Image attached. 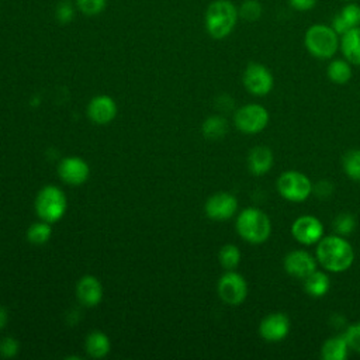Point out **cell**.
I'll return each instance as SVG.
<instances>
[{
    "instance_id": "1",
    "label": "cell",
    "mask_w": 360,
    "mask_h": 360,
    "mask_svg": "<svg viewBox=\"0 0 360 360\" xmlns=\"http://www.w3.org/2000/svg\"><path fill=\"white\" fill-rule=\"evenodd\" d=\"M316 259L322 267L332 273L346 271L354 260L352 245L342 235L323 236L316 246Z\"/></svg>"
},
{
    "instance_id": "2",
    "label": "cell",
    "mask_w": 360,
    "mask_h": 360,
    "mask_svg": "<svg viewBox=\"0 0 360 360\" xmlns=\"http://www.w3.org/2000/svg\"><path fill=\"white\" fill-rule=\"evenodd\" d=\"M238 8L229 0H215L205 11V30L214 39L226 38L235 28L238 21Z\"/></svg>"
},
{
    "instance_id": "3",
    "label": "cell",
    "mask_w": 360,
    "mask_h": 360,
    "mask_svg": "<svg viewBox=\"0 0 360 360\" xmlns=\"http://www.w3.org/2000/svg\"><path fill=\"white\" fill-rule=\"evenodd\" d=\"M239 236L253 245L263 243L271 233V222L266 212L259 208H245L236 218Z\"/></svg>"
},
{
    "instance_id": "4",
    "label": "cell",
    "mask_w": 360,
    "mask_h": 360,
    "mask_svg": "<svg viewBox=\"0 0 360 360\" xmlns=\"http://www.w3.org/2000/svg\"><path fill=\"white\" fill-rule=\"evenodd\" d=\"M304 44L312 56L318 59H329L338 52L340 39L332 27L325 24H314L305 31Z\"/></svg>"
},
{
    "instance_id": "5",
    "label": "cell",
    "mask_w": 360,
    "mask_h": 360,
    "mask_svg": "<svg viewBox=\"0 0 360 360\" xmlns=\"http://www.w3.org/2000/svg\"><path fill=\"white\" fill-rule=\"evenodd\" d=\"M66 205V195L56 186L42 187L35 198L37 215L49 224H53L63 217Z\"/></svg>"
},
{
    "instance_id": "6",
    "label": "cell",
    "mask_w": 360,
    "mask_h": 360,
    "mask_svg": "<svg viewBox=\"0 0 360 360\" xmlns=\"http://www.w3.org/2000/svg\"><path fill=\"white\" fill-rule=\"evenodd\" d=\"M277 191L288 201L301 202L312 193V183L304 173L288 170L277 179Z\"/></svg>"
},
{
    "instance_id": "7",
    "label": "cell",
    "mask_w": 360,
    "mask_h": 360,
    "mask_svg": "<svg viewBox=\"0 0 360 360\" xmlns=\"http://www.w3.org/2000/svg\"><path fill=\"white\" fill-rule=\"evenodd\" d=\"M233 122L240 132L257 134L269 124V111L260 104H246L236 110Z\"/></svg>"
},
{
    "instance_id": "8",
    "label": "cell",
    "mask_w": 360,
    "mask_h": 360,
    "mask_svg": "<svg viewBox=\"0 0 360 360\" xmlns=\"http://www.w3.org/2000/svg\"><path fill=\"white\" fill-rule=\"evenodd\" d=\"M218 295L228 305H239L248 297V284L243 276L228 270L218 280Z\"/></svg>"
},
{
    "instance_id": "9",
    "label": "cell",
    "mask_w": 360,
    "mask_h": 360,
    "mask_svg": "<svg viewBox=\"0 0 360 360\" xmlns=\"http://www.w3.org/2000/svg\"><path fill=\"white\" fill-rule=\"evenodd\" d=\"M242 82L245 89L255 96H266L274 86L271 72L259 62H252L245 68Z\"/></svg>"
},
{
    "instance_id": "10",
    "label": "cell",
    "mask_w": 360,
    "mask_h": 360,
    "mask_svg": "<svg viewBox=\"0 0 360 360\" xmlns=\"http://www.w3.org/2000/svg\"><path fill=\"white\" fill-rule=\"evenodd\" d=\"M291 233L297 242L314 245L323 238V225L314 215H302L292 222Z\"/></svg>"
},
{
    "instance_id": "11",
    "label": "cell",
    "mask_w": 360,
    "mask_h": 360,
    "mask_svg": "<svg viewBox=\"0 0 360 360\" xmlns=\"http://www.w3.org/2000/svg\"><path fill=\"white\" fill-rule=\"evenodd\" d=\"M238 210V200L235 195L219 191L212 194L204 205V211L208 218L214 221H225L235 215Z\"/></svg>"
},
{
    "instance_id": "12",
    "label": "cell",
    "mask_w": 360,
    "mask_h": 360,
    "mask_svg": "<svg viewBox=\"0 0 360 360\" xmlns=\"http://www.w3.org/2000/svg\"><path fill=\"white\" fill-rule=\"evenodd\" d=\"M290 318L283 312H273L264 316L259 325V333L266 342H280L290 333Z\"/></svg>"
},
{
    "instance_id": "13",
    "label": "cell",
    "mask_w": 360,
    "mask_h": 360,
    "mask_svg": "<svg viewBox=\"0 0 360 360\" xmlns=\"http://www.w3.org/2000/svg\"><path fill=\"white\" fill-rule=\"evenodd\" d=\"M89 173V165L79 156H68L62 159L58 166L59 177L70 186L83 184L87 180Z\"/></svg>"
},
{
    "instance_id": "14",
    "label": "cell",
    "mask_w": 360,
    "mask_h": 360,
    "mask_svg": "<svg viewBox=\"0 0 360 360\" xmlns=\"http://www.w3.org/2000/svg\"><path fill=\"white\" fill-rule=\"evenodd\" d=\"M284 269L290 276L304 280L316 270V260L307 250H292L284 257Z\"/></svg>"
},
{
    "instance_id": "15",
    "label": "cell",
    "mask_w": 360,
    "mask_h": 360,
    "mask_svg": "<svg viewBox=\"0 0 360 360\" xmlns=\"http://www.w3.org/2000/svg\"><path fill=\"white\" fill-rule=\"evenodd\" d=\"M87 115L94 124L105 125L115 118L117 104L110 96H96L89 103Z\"/></svg>"
},
{
    "instance_id": "16",
    "label": "cell",
    "mask_w": 360,
    "mask_h": 360,
    "mask_svg": "<svg viewBox=\"0 0 360 360\" xmlns=\"http://www.w3.org/2000/svg\"><path fill=\"white\" fill-rule=\"evenodd\" d=\"M76 297L84 307H96L103 298V287L94 276H83L76 285Z\"/></svg>"
},
{
    "instance_id": "17",
    "label": "cell",
    "mask_w": 360,
    "mask_h": 360,
    "mask_svg": "<svg viewBox=\"0 0 360 360\" xmlns=\"http://www.w3.org/2000/svg\"><path fill=\"white\" fill-rule=\"evenodd\" d=\"M360 25V6L356 3L346 4L333 18L332 28L338 32V35H343L352 28Z\"/></svg>"
},
{
    "instance_id": "18",
    "label": "cell",
    "mask_w": 360,
    "mask_h": 360,
    "mask_svg": "<svg viewBox=\"0 0 360 360\" xmlns=\"http://www.w3.org/2000/svg\"><path fill=\"white\" fill-rule=\"evenodd\" d=\"M273 152L267 146H255L248 155V166L250 173L256 176L266 174L273 166Z\"/></svg>"
},
{
    "instance_id": "19",
    "label": "cell",
    "mask_w": 360,
    "mask_h": 360,
    "mask_svg": "<svg viewBox=\"0 0 360 360\" xmlns=\"http://www.w3.org/2000/svg\"><path fill=\"white\" fill-rule=\"evenodd\" d=\"M340 49L346 60L360 66V25L349 30L340 38Z\"/></svg>"
},
{
    "instance_id": "20",
    "label": "cell",
    "mask_w": 360,
    "mask_h": 360,
    "mask_svg": "<svg viewBox=\"0 0 360 360\" xmlns=\"http://www.w3.org/2000/svg\"><path fill=\"white\" fill-rule=\"evenodd\" d=\"M349 349L345 335L332 336L323 342L321 347V357L323 360H345L349 354Z\"/></svg>"
},
{
    "instance_id": "21",
    "label": "cell",
    "mask_w": 360,
    "mask_h": 360,
    "mask_svg": "<svg viewBox=\"0 0 360 360\" xmlns=\"http://www.w3.org/2000/svg\"><path fill=\"white\" fill-rule=\"evenodd\" d=\"M330 287L329 276L325 271L314 270L304 278V290L309 297L321 298L323 297Z\"/></svg>"
},
{
    "instance_id": "22",
    "label": "cell",
    "mask_w": 360,
    "mask_h": 360,
    "mask_svg": "<svg viewBox=\"0 0 360 360\" xmlns=\"http://www.w3.org/2000/svg\"><path fill=\"white\" fill-rule=\"evenodd\" d=\"M84 347H86V352L90 357L103 359L108 354L111 343H110V339L105 333H103L100 330H93L87 335L86 342H84Z\"/></svg>"
},
{
    "instance_id": "23",
    "label": "cell",
    "mask_w": 360,
    "mask_h": 360,
    "mask_svg": "<svg viewBox=\"0 0 360 360\" xmlns=\"http://www.w3.org/2000/svg\"><path fill=\"white\" fill-rule=\"evenodd\" d=\"M352 63L346 59H333L328 68L326 75L335 84H345L352 79Z\"/></svg>"
},
{
    "instance_id": "24",
    "label": "cell",
    "mask_w": 360,
    "mask_h": 360,
    "mask_svg": "<svg viewBox=\"0 0 360 360\" xmlns=\"http://www.w3.org/2000/svg\"><path fill=\"white\" fill-rule=\"evenodd\" d=\"M228 132V122L221 115L208 117L202 122V134L208 139H219L224 138Z\"/></svg>"
},
{
    "instance_id": "25",
    "label": "cell",
    "mask_w": 360,
    "mask_h": 360,
    "mask_svg": "<svg viewBox=\"0 0 360 360\" xmlns=\"http://www.w3.org/2000/svg\"><path fill=\"white\" fill-rule=\"evenodd\" d=\"M343 172L353 181H360V149H350L342 159Z\"/></svg>"
},
{
    "instance_id": "26",
    "label": "cell",
    "mask_w": 360,
    "mask_h": 360,
    "mask_svg": "<svg viewBox=\"0 0 360 360\" xmlns=\"http://www.w3.org/2000/svg\"><path fill=\"white\" fill-rule=\"evenodd\" d=\"M51 235H52L51 224L42 219L39 222H34L27 231V239L34 245H42L48 242Z\"/></svg>"
},
{
    "instance_id": "27",
    "label": "cell",
    "mask_w": 360,
    "mask_h": 360,
    "mask_svg": "<svg viewBox=\"0 0 360 360\" xmlns=\"http://www.w3.org/2000/svg\"><path fill=\"white\" fill-rule=\"evenodd\" d=\"M218 259L225 270H233L240 263V250L232 243L224 245L218 253Z\"/></svg>"
},
{
    "instance_id": "28",
    "label": "cell",
    "mask_w": 360,
    "mask_h": 360,
    "mask_svg": "<svg viewBox=\"0 0 360 360\" xmlns=\"http://www.w3.org/2000/svg\"><path fill=\"white\" fill-rule=\"evenodd\" d=\"M238 14L240 18L249 22L257 21L263 14L262 3L257 0H243L238 8Z\"/></svg>"
},
{
    "instance_id": "29",
    "label": "cell",
    "mask_w": 360,
    "mask_h": 360,
    "mask_svg": "<svg viewBox=\"0 0 360 360\" xmlns=\"http://www.w3.org/2000/svg\"><path fill=\"white\" fill-rule=\"evenodd\" d=\"M356 228V218L350 212H342L333 219V229L338 235H350Z\"/></svg>"
},
{
    "instance_id": "30",
    "label": "cell",
    "mask_w": 360,
    "mask_h": 360,
    "mask_svg": "<svg viewBox=\"0 0 360 360\" xmlns=\"http://www.w3.org/2000/svg\"><path fill=\"white\" fill-rule=\"evenodd\" d=\"M105 4H107V0H77L76 1L77 8L89 17L100 14L105 8Z\"/></svg>"
},
{
    "instance_id": "31",
    "label": "cell",
    "mask_w": 360,
    "mask_h": 360,
    "mask_svg": "<svg viewBox=\"0 0 360 360\" xmlns=\"http://www.w3.org/2000/svg\"><path fill=\"white\" fill-rule=\"evenodd\" d=\"M345 338L349 343V347L357 353H360V322L350 325L345 333Z\"/></svg>"
},
{
    "instance_id": "32",
    "label": "cell",
    "mask_w": 360,
    "mask_h": 360,
    "mask_svg": "<svg viewBox=\"0 0 360 360\" xmlns=\"http://www.w3.org/2000/svg\"><path fill=\"white\" fill-rule=\"evenodd\" d=\"M55 15L60 24H68L75 18V8L69 1H63L56 7Z\"/></svg>"
},
{
    "instance_id": "33",
    "label": "cell",
    "mask_w": 360,
    "mask_h": 360,
    "mask_svg": "<svg viewBox=\"0 0 360 360\" xmlns=\"http://www.w3.org/2000/svg\"><path fill=\"white\" fill-rule=\"evenodd\" d=\"M18 347H20L18 342L14 338H11V336L3 338L0 340V354L3 357H7V359L14 357L18 353Z\"/></svg>"
},
{
    "instance_id": "34",
    "label": "cell",
    "mask_w": 360,
    "mask_h": 360,
    "mask_svg": "<svg viewBox=\"0 0 360 360\" xmlns=\"http://www.w3.org/2000/svg\"><path fill=\"white\" fill-rule=\"evenodd\" d=\"M312 191L322 200L329 198L333 193V184L329 180H319L315 186H312Z\"/></svg>"
},
{
    "instance_id": "35",
    "label": "cell",
    "mask_w": 360,
    "mask_h": 360,
    "mask_svg": "<svg viewBox=\"0 0 360 360\" xmlns=\"http://www.w3.org/2000/svg\"><path fill=\"white\" fill-rule=\"evenodd\" d=\"M288 4L297 11H309L315 7L316 0H288Z\"/></svg>"
},
{
    "instance_id": "36",
    "label": "cell",
    "mask_w": 360,
    "mask_h": 360,
    "mask_svg": "<svg viewBox=\"0 0 360 360\" xmlns=\"http://www.w3.org/2000/svg\"><path fill=\"white\" fill-rule=\"evenodd\" d=\"M7 309L3 307V305H0V330L6 326V323H7Z\"/></svg>"
},
{
    "instance_id": "37",
    "label": "cell",
    "mask_w": 360,
    "mask_h": 360,
    "mask_svg": "<svg viewBox=\"0 0 360 360\" xmlns=\"http://www.w3.org/2000/svg\"><path fill=\"white\" fill-rule=\"evenodd\" d=\"M347 1H350V0H347Z\"/></svg>"
}]
</instances>
